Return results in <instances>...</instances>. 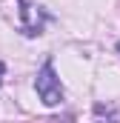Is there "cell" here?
<instances>
[{
    "label": "cell",
    "instance_id": "obj_1",
    "mask_svg": "<svg viewBox=\"0 0 120 123\" xmlns=\"http://www.w3.org/2000/svg\"><path fill=\"white\" fill-rule=\"evenodd\" d=\"M34 89H37V97L43 100V106H60L63 103V83H60L52 60H46L40 66V72L34 77Z\"/></svg>",
    "mask_w": 120,
    "mask_h": 123
},
{
    "label": "cell",
    "instance_id": "obj_2",
    "mask_svg": "<svg viewBox=\"0 0 120 123\" xmlns=\"http://www.w3.org/2000/svg\"><path fill=\"white\" fill-rule=\"evenodd\" d=\"M17 3H20V34H26V37L43 34L46 23L52 20V14L34 0H17Z\"/></svg>",
    "mask_w": 120,
    "mask_h": 123
},
{
    "label": "cell",
    "instance_id": "obj_3",
    "mask_svg": "<svg viewBox=\"0 0 120 123\" xmlns=\"http://www.w3.org/2000/svg\"><path fill=\"white\" fill-rule=\"evenodd\" d=\"M3 74H6V63L0 60V86H3Z\"/></svg>",
    "mask_w": 120,
    "mask_h": 123
},
{
    "label": "cell",
    "instance_id": "obj_4",
    "mask_svg": "<svg viewBox=\"0 0 120 123\" xmlns=\"http://www.w3.org/2000/svg\"><path fill=\"white\" fill-rule=\"evenodd\" d=\"M117 52H120V43H117Z\"/></svg>",
    "mask_w": 120,
    "mask_h": 123
}]
</instances>
